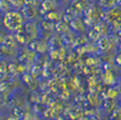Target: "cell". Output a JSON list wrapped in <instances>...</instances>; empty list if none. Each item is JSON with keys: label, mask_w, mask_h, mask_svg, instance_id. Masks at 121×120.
<instances>
[{"label": "cell", "mask_w": 121, "mask_h": 120, "mask_svg": "<svg viewBox=\"0 0 121 120\" xmlns=\"http://www.w3.org/2000/svg\"><path fill=\"white\" fill-rule=\"evenodd\" d=\"M111 120H121V111L116 110L115 112L111 115Z\"/></svg>", "instance_id": "obj_1"}]
</instances>
